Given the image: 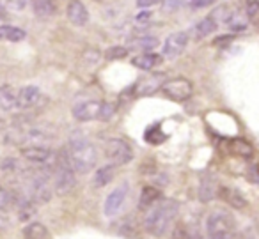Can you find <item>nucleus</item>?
<instances>
[{"label":"nucleus","instance_id":"obj_1","mask_svg":"<svg viewBox=\"0 0 259 239\" xmlns=\"http://www.w3.org/2000/svg\"><path fill=\"white\" fill-rule=\"evenodd\" d=\"M178 206L176 200L172 199H160L156 204H153L144 214V228L149 234L156 235H165L169 232V228L172 227L174 220L178 216Z\"/></svg>","mask_w":259,"mask_h":239},{"label":"nucleus","instance_id":"obj_2","mask_svg":"<svg viewBox=\"0 0 259 239\" xmlns=\"http://www.w3.org/2000/svg\"><path fill=\"white\" fill-rule=\"evenodd\" d=\"M66 160L71 168L78 174H87L98 163V151L89 138L82 135H75L69 138L66 149Z\"/></svg>","mask_w":259,"mask_h":239},{"label":"nucleus","instance_id":"obj_3","mask_svg":"<svg viewBox=\"0 0 259 239\" xmlns=\"http://www.w3.org/2000/svg\"><path fill=\"white\" fill-rule=\"evenodd\" d=\"M236 223L227 211L217 209L209 213L206 220V235L208 239H234Z\"/></svg>","mask_w":259,"mask_h":239},{"label":"nucleus","instance_id":"obj_4","mask_svg":"<svg viewBox=\"0 0 259 239\" xmlns=\"http://www.w3.org/2000/svg\"><path fill=\"white\" fill-rule=\"evenodd\" d=\"M211 16L217 20V23L220 25H226L231 32H245L248 27V20L245 16V11H241L238 6H219L215 11L211 13Z\"/></svg>","mask_w":259,"mask_h":239},{"label":"nucleus","instance_id":"obj_5","mask_svg":"<svg viewBox=\"0 0 259 239\" xmlns=\"http://www.w3.org/2000/svg\"><path fill=\"white\" fill-rule=\"evenodd\" d=\"M52 170H54V181H52L54 192L61 197L69 195V193L75 189L76 175H75V170L71 168V165L66 160V156L59 158V163L55 165Z\"/></svg>","mask_w":259,"mask_h":239},{"label":"nucleus","instance_id":"obj_6","mask_svg":"<svg viewBox=\"0 0 259 239\" xmlns=\"http://www.w3.org/2000/svg\"><path fill=\"white\" fill-rule=\"evenodd\" d=\"M27 192H29V199L34 204H47L52 200L54 188H52L47 174L34 172L27 177Z\"/></svg>","mask_w":259,"mask_h":239},{"label":"nucleus","instance_id":"obj_7","mask_svg":"<svg viewBox=\"0 0 259 239\" xmlns=\"http://www.w3.org/2000/svg\"><path fill=\"white\" fill-rule=\"evenodd\" d=\"M23 160H27L29 163L37 165L41 168H54L59 163V154L55 151H52L47 146H27L22 147L20 151Z\"/></svg>","mask_w":259,"mask_h":239},{"label":"nucleus","instance_id":"obj_8","mask_svg":"<svg viewBox=\"0 0 259 239\" xmlns=\"http://www.w3.org/2000/svg\"><path fill=\"white\" fill-rule=\"evenodd\" d=\"M105 154L112 161V165H126L134 160V147L124 138L112 136L105 142Z\"/></svg>","mask_w":259,"mask_h":239},{"label":"nucleus","instance_id":"obj_9","mask_svg":"<svg viewBox=\"0 0 259 239\" xmlns=\"http://www.w3.org/2000/svg\"><path fill=\"white\" fill-rule=\"evenodd\" d=\"M190 43V34L187 30H176L169 34L162 44V55L165 59H178Z\"/></svg>","mask_w":259,"mask_h":239},{"label":"nucleus","instance_id":"obj_10","mask_svg":"<svg viewBox=\"0 0 259 239\" xmlns=\"http://www.w3.org/2000/svg\"><path fill=\"white\" fill-rule=\"evenodd\" d=\"M162 94L172 101H187L192 96V82L187 78H172L162 83Z\"/></svg>","mask_w":259,"mask_h":239},{"label":"nucleus","instance_id":"obj_11","mask_svg":"<svg viewBox=\"0 0 259 239\" xmlns=\"http://www.w3.org/2000/svg\"><path fill=\"white\" fill-rule=\"evenodd\" d=\"M54 138L48 129L41 128V126H29V128L20 129V133L15 136L16 142H25L29 146H47L50 140Z\"/></svg>","mask_w":259,"mask_h":239},{"label":"nucleus","instance_id":"obj_12","mask_svg":"<svg viewBox=\"0 0 259 239\" xmlns=\"http://www.w3.org/2000/svg\"><path fill=\"white\" fill-rule=\"evenodd\" d=\"M101 107L103 103L96 100H85L80 101L73 107V117L78 122H89V121H100Z\"/></svg>","mask_w":259,"mask_h":239},{"label":"nucleus","instance_id":"obj_13","mask_svg":"<svg viewBox=\"0 0 259 239\" xmlns=\"http://www.w3.org/2000/svg\"><path fill=\"white\" fill-rule=\"evenodd\" d=\"M128 182H122V184L115 186L110 193L107 195L103 204V213L105 216H114L119 213V209L122 207V204L126 202V197H128Z\"/></svg>","mask_w":259,"mask_h":239},{"label":"nucleus","instance_id":"obj_14","mask_svg":"<svg viewBox=\"0 0 259 239\" xmlns=\"http://www.w3.org/2000/svg\"><path fill=\"white\" fill-rule=\"evenodd\" d=\"M43 92L37 85H25L18 90V108L20 110H29L41 103Z\"/></svg>","mask_w":259,"mask_h":239},{"label":"nucleus","instance_id":"obj_15","mask_svg":"<svg viewBox=\"0 0 259 239\" xmlns=\"http://www.w3.org/2000/svg\"><path fill=\"white\" fill-rule=\"evenodd\" d=\"M66 16H68L69 23H73L75 27H83L89 22V11L82 0H69L68 8H66Z\"/></svg>","mask_w":259,"mask_h":239},{"label":"nucleus","instance_id":"obj_16","mask_svg":"<svg viewBox=\"0 0 259 239\" xmlns=\"http://www.w3.org/2000/svg\"><path fill=\"white\" fill-rule=\"evenodd\" d=\"M219 195V184H217V179L213 177L209 172H204L201 175V181H199V200L201 202H209L215 197Z\"/></svg>","mask_w":259,"mask_h":239},{"label":"nucleus","instance_id":"obj_17","mask_svg":"<svg viewBox=\"0 0 259 239\" xmlns=\"http://www.w3.org/2000/svg\"><path fill=\"white\" fill-rule=\"evenodd\" d=\"M18 108V90L11 85L0 87V112L11 114Z\"/></svg>","mask_w":259,"mask_h":239},{"label":"nucleus","instance_id":"obj_18","mask_svg":"<svg viewBox=\"0 0 259 239\" xmlns=\"http://www.w3.org/2000/svg\"><path fill=\"white\" fill-rule=\"evenodd\" d=\"M163 57L160 54H153V52H142V54L135 55L132 59V66L142 69V71H151V69L158 68L162 64Z\"/></svg>","mask_w":259,"mask_h":239},{"label":"nucleus","instance_id":"obj_19","mask_svg":"<svg viewBox=\"0 0 259 239\" xmlns=\"http://www.w3.org/2000/svg\"><path fill=\"white\" fill-rule=\"evenodd\" d=\"M217 29H219L217 20L213 18L211 15H208V16H204L201 22H197L194 27H192V36H194V39L201 41V39H204V37L211 36Z\"/></svg>","mask_w":259,"mask_h":239},{"label":"nucleus","instance_id":"obj_20","mask_svg":"<svg viewBox=\"0 0 259 239\" xmlns=\"http://www.w3.org/2000/svg\"><path fill=\"white\" fill-rule=\"evenodd\" d=\"M219 195H220V199L226 200L233 209H245V207H247V199H245L238 189L229 188V186H219Z\"/></svg>","mask_w":259,"mask_h":239},{"label":"nucleus","instance_id":"obj_21","mask_svg":"<svg viewBox=\"0 0 259 239\" xmlns=\"http://www.w3.org/2000/svg\"><path fill=\"white\" fill-rule=\"evenodd\" d=\"M160 199H162L160 188H156V186H153V184H146L141 192V197H139V209L148 211L149 207L158 202Z\"/></svg>","mask_w":259,"mask_h":239},{"label":"nucleus","instance_id":"obj_22","mask_svg":"<svg viewBox=\"0 0 259 239\" xmlns=\"http://www.w3.org/2000/svg\"><path fill=\"white\" fill-rule=\"evenodd\" d=\"M115 177V165H103L93 174V186L94 188H103L110 184Z\"/></svg>","mask_w":259,"mask_h":239},{"label":"nucleus","instance_id":"obj_23","mask_svg":"<svg viewBox=\"0 0 259 239\" xmlns=\"http://www.w3.org/2000/svg\"><path fill=\"white\" fill-rule=\"evenodd\" d=\"M229 151L234 156L241 158V160H250L254 156V147L250 142H247L245 138H233L229 140Z\"/></svg>","mask_w":259,"mask_h":239},{"label":"nucleus","instance_id":"obj_24","mask_svg":"<svg viewBox=\"0 0 259 239\" xmlns=\"http://www.w3.org/2000/svg\"><path fill=\"white\" fill-rule=\"evenodd\" d=\"M27 37V32L16 25H0V41L6 43H20Z\"/></svg>","mask_w":259,"mask_h":239},{"label":"nucleus","instance_id":"obj_25","mask_svg":"<svg viewBox=\"0 0 259 239\" xmlns=\"http://www.w3.org/2000/svg\"><path fill=\"white\" fill-rule=\"evenodd\" d=\"M34 13L39 18H52L57 13V4L55 0H29Z\"/></svg>","mask_w":259,"mask_h":239},{"label":"nucleus","instance_id":"obj_26","mask_svg":"<svg viewBox=\"0 0 259 239\" xmlns=\"http://www.w3.org/2000/svg\"><path fill=\"white\" fill-rule=\"evenodd\" d=\"M160 87H162V76L155 75V76H148L146 80L139 82L137 85H135V89H137L139 96H146V94H153L155 90H158Z\"/></svg>","mask_w":259,"mask_h":239},{"label":"nucleus","instance_id":"obj_27","mask_svg":"<svg viewBox=\"0 0 259 239\" xmlns=\"http://www.w3.org/2000/svg\"><path fill=\"white\" fill-rule=\"evenodd\" d=\"M23 237L25 239H50V232L39 221H32L23 228Z\"/></svg>","mask_w":259,"mask_h":239},{"label":"nucleus","instance_id":"obj_28","mask_svg":"<svg viewBox=\"0 0 259 239\" xmlns=\"http://www.w3.org/2000/svg\"><path fill=\"white\" fill-rule=\"evenodd\" d=\"M245 16H247L248 23L255 29H259V0H247L243 6Z\"/></svg>","mask_w":259,"mask_h":239},{"label":"nucleus","instance_id":"obj_29","mask_svg":"<svg viewBox=\"0 0 259 239\" xmlns=\"http://www.w3.org/2000/svg\"><path fill=\"white\" fill-rule=\"evenodd\" d=\"M158 44H160V39L155 36H141L132 41V46L137 48V50H144V52H151L153 48H156Z\"/></svg>","mask_w":259,"mask_h":239},{"label":"nucleus","instance_id":"obj_30","mask_svg":"<svg viewBox=\"0 0 259 239\" xmlns=\"http://www.w3.org/2000/svg\"><path fill=\"white\" fill-rule=\"evenodd\" d=\"M130 50L126 46H121V44H115V46H110L105 50L103 57L107 59V61H121V59L128 57Z\"/></svg>","mask_w":259,"mask_h":239},{"label":"nucleus","instance_id":"obj_31","mask_svg":"<svg viewBox=\"0 0 259 239\" xmlns=\"http://www.w3.org/2000/svg\"><path fill=\"white\" fill-rule=\"evenodd\" d=\"M15 204V195L9 189L0 186V211H8Z\"/></svg>","mask_w":259,"mask_h":239},{"label":"nucleus","instance_id":"obj_32","mask_svg":"<svg viewBox=\"0 0 259 239\" xmlns=\"http://www.w3.org/2000/svg\"><path fill=\"white\" fill-rule=\"evenodd\" d=\"M6 4H8L9 9H13V11H22V9L27 8L29 0H6Z\"/></svg>","mask_w":259,"mask_h":239},{"label":"nucleus","instance_id":"obj_33","mask_svg":"<svg viewBox=\"0 0 259 239\" xmlns=\"http://www.w3.org/2000/svg\"><path fill=\"white\" fill-rule=\"evenodd\" d=\"M160 2H163V0H137V6L142 9H148L153 8V6H158Z\"/></svg>","mask_w":259,"mask_h":239},{"label":"nucleus","instance_id":"obj_34","mask_svg":"<svg viewBox=\"0 0 259 239\" xmlns=\"http://www.w3.org/2000/svg\"><path fill=\"white\" fill-rule=\"evenodd\" d=\"M151 16H153L151 11H142V13H139V15L135 16V22H139V23L149 22V20H151Z\"/></svg>","mask_w":259,"mask_h":239},{"label":"nucleus","instance_id":"obj_35","mask_svg":"<svg viewBox=\"0 0 259 239\" xmlns=\"http://www.w3.org/2000/svg\"><path fill=\"white\" fill-rule=\"evenodd\" d=\"M215 0H194L192 4L195 6V8H202V6H209V4H213Z\"/></svg>","mask_w":259,"mask_h":239},{"label":"nucleus","instance_id":"obj_36","mask_svg":"<svg viewBox=\"0 0 259 239\" xmlns=\"http://www.w3.org/2000/svg\"><path fill=\"white\" fill-rule=\"evenodd\" d=\"M0 18H6V8L2 4V0H0Z\"/></svg>","mask_w":259,"mask_h":239},{"label":"nucleus","instance_id":"obj_37","mask_svg":"<svg viewBox=\"0 0 259 239\" xmlns=\"http://www.w3.org/2000/svg\"><path fill=\"white\" fill-rule=\"evenodd\" d=\"M174 239H188V237L185 235L183 230H180V234H174Z\"/></svg>","mask_w":259,"mask_h":239},{"label":"nucleus","instance_id":"obj_38","mask_svg":"<svg viewBox=\"0 0 259 239\" xmlns=\"http://www.w3.org/2000/svg\"><path fill=\"white\" fill-rule=\"evenodd\" d=\"M0 128H2V119H0Z\"/></svg>","mask_w":259,"mask_h":239},{"label":"nucleus","instance_id":"obj_39","mask_svg":"<svg viewBox=\"0 0 259 239\" xmlns=\"http://www.w3.org/2000/svg\"><path fill=\"white\" fill-rule=\"evenodd\" d=\"M96 2H101V0H96Z\"/></svg>","mask_w":259,"mask_h":239}]
</instances>
